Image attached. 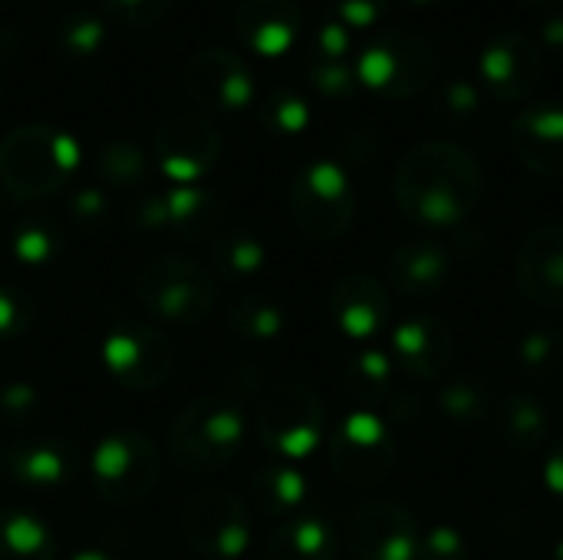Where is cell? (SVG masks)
<instances>
[{
  "label": "cell",
  "instance_id": "cell-32",
  "mask_svg": "<svg viewBox=\"0 0 563 560\" xmlns=\"http://www.w3.org/2000/svg\"><path fill=\"white\" fill-rule=\"evenodd\" d=\"M518 366L534 383H554L563 376V327L538 323L515 347Z\"/></svg>",
  "mask_w": 563,
  "mask_h": 560
},
{
  "label": "cell",
  "instance_id": "cell-12",
  "mask_svg": "<svg viewBox=\"0 0 563 560\" xmlns=\"http://www.w3.org/2000/svg\"><path fill=\"white\" fill-rule=\"evenodd\" d=\"M158 168L175 185H198L221 158L224 139L205 112H172L152 139Z\"/></svg>",
  "mask_w": 563,
  "mask_h": 560
},
{
  "label": "cell",
  "instance_id": "cell-31",
  "mask_svg": "<svg viewBox=\"0 0 563 560\" xmlns=\"http://www.w3.org/2000/svg\"><path fill=\"white\" fill-rule=\"evenodd\" d=\"M211 264H214L218 277L244 281V277H254L267 264V248H264V241L254 231L231 228V231L214 234V241H211Z\"/></svg>",
  "mask_w": 563,
  "mask_h": 560
},
{
  "label": "cell",
  "instance_id": "cell-5",
  "mask_svg": "<svg viewBox=\"0 0 563 560\" xmlns=\"http://www.w3.org/2000/svg\"><path fill=\"white\" fill-rule=\"evenodd\" d=\"M135 297L142 310L172 327H198L214 310L211 274L181 254H158L135 274Z\"/></svg>",
  "mask_w": 563,
  "mask_h": 560
},
{
  "label": "cell",
  "instance_id": "cell-17",
  "mask_svg": "<svg viewBox=\"0 0 563 560\" xmlns=\"http://www.w3.org/2000/svg\"><path fill=\"white\" fill-rule=\"evenodd\" d=\"M393 366H399L409 380L419 383H439L455 356V337L442 317L416 314L396 323L389 340Z\"/></svg>",
  "mask_w": 563,
  "mask_h": 560
},
{
  "label": "cell",
  "instance_id": "cell-7",
  "mask_svg": "<svg viewBox=\"0 0 563 560\" xmlns=\"http://www.w3.org/2000/svg\"><path fill=\"white\" fill-rule=\"evenodd\" d=\"M158 449L139 429L109 432L89 459V485L99 502L132 508L145 502L158 482Z\"/></svg>",
  "mask_w": 563,
  "mask_h": 560
},
{
  "label": "cell",
  "instance_id": "cell-56",
  "mask_svg": "<svg viewBox=\"0 0 563 560\" xmlns=\"http://www.w3.org/2000/svg\"><path fill=\"white\" fill-rule=\"evenodd\" d=\"M0 102H3V79H0Z\"/></svg>",
  "mask_w": 563,
  "mask_h": 560
},
{
  "label": "cell",
  "instance_id": "cell-33",
  "mask_svg": "<svg viewBox=\"0 0 563 560\" xmlns=\"http://www.w3.org/2000/svg\"><path fill=\"white\" fill-rule=\"evenodd\" d=\"M96 175L109 188H142L148 178V155L135 139H109L96 155Z\"/></svg>",
  "mask_w": 563,
  "mask_h": 560
},
{
  "label": "cell",
  "instance_id": "cell-25",
  "mask_svg": "<svg viewBox=\"0 0 563 560\" xmlns=\"http://www.w3.org/2000/svg\"><path fill=\"white\" fill-rule=\"evenodd\" d=\"M495 419H498V432L505 446L518 455L538 452L551 436V413L544 399L534 393H508L495 406Z\"/></svg>",
  "mask_w": 563,
  "mask_h": 560
},
{
  "label": "cell",
  "instance_id": "cell-36",
  "mask_svg": "<svg viewBox=\"0 0 563 560\" xmlns=\"http://www.w3.org/2000/svg\"><path fill=\"white\" fill-rule=\"evenodd\" d=\"M261 122L274 135H300L310 125V102L294 86H277L261 99Z\"/></svg>",
  "mask_w": 563,
  "mask_h": 560
},
{
  "label": "cell",
  "instance_id": "cell-19",
  "mask_svg": "<svg viewBox=\"0 0 563 560\" xmlns=\"http://www.w3.org/2000/svg\"><path fill=\"white\" fill-rule=\"evenodd\" d=\"M515 284L528 304L563 310V221L534 228L515 254Z\"/></svg>",
  "mask_w": 563,
  "mask_h": 560
},
{
  "label": "cell",
  "instance_id": "cell-39",
  "mask_svg": "<svg viewBox=\"0 0 563 560\" xmlns=\"http://www.w3.org/2000/svg\"><path fill=\"white\" fill-rule=\"evenodd\" d=\"M33 320H36L33 300L20 287L0 284V340L3 343L20 340L33 327Z\"/></svg>",
  "mask_w": 563,
  "mask_h": 560
},
{
  "label": "cell",
  "instance_id": "cell-51",
  "mask_svg": "<svg viewBox=\"0 0 563 560\" xmlns=\"http://www.w3.org/2000/svg\"><path fill=\"white\" fill-rule=\"evenodd\" d=\"M20 53V33L7 23H0V66L10 63Z\"/></svg>",
  "mask_w": 563,
  "mask_h": 560
},
{
  "label": "cell",
  "instance_id": "cell-45",
  "mask_svg": "<svg viewBox=\"0 0 563 560\" xmlns=\"http://www.w3.org/2000/svg\"><path fill=\"white\" fill-rule=\"evenodd\" d=\"M129 221L139 231H165V198L162 191H142L129 205Z\"/></svg>",
  "mask_w": 563,
  "mask_h": 560
},
{
  "label": "cell",
  "instance_id": "cell-16",
  "mask_svg": "<svg viewBox=\"0 0 563 560\" xmlns=\"http://www.w3.org/2000/svg\"><path fill=\"white\" fill-rule=\"evenodd\" d=\"M0 469L26 488H63L79 475L82 459L66 436H26L0 452Z\"/></svg>",
  "mask_w": 563,
  "mask_h": 560
},
{
  "label": "cell",
  "instance_id": "cell-27",
  "mask_svg": "<svg viewBox=\"0 0 563 560\" xmlns=\"http://www.w3.org/2000/svg\"><path fill=\"white\" fill-rule=\"evenodd\" d=\"M393 373V356L383 347H363L343 366V389L350 399L360 403V409H373L389 399Z\"/></svg>",
  "mask_w": 563,
  "mask_h": 560
},
{
  "label": "cell",
  "instance_id": "cell-23",
  "mask_svg": "<svg viewBox=\"0 0 563 560\" xmlns=\"http://www.w3.org/2000/svg\"><path fill=\"white\" fill-rule=\"evenodd\" d=\"M340 535L320 512H303L267 538V560H336Z\"/></svg>",
  "mask_w": 563,
  "mask_h": 560
},
{
  "label": "cell",
  "instance_id": "cell-38",
  "mask_svg": "<svg viewBox=\"0 0 563 560\" xmlns=\"http://www.w3.org/2000/svg\"><path fill=\"white\" fill-rule=\"evenodd\" d=\"M40 416V393L30 383H7L0 386V426L3 429H26Z\"/></svg>",
  "mask_w": 563,
  "mask_h": 560
},
{
  "label": "cell",
  "instance_id": "cell-49",
  "mask_svg": "<svg viewBox=\"0 0 563 560\" xmlns=\"http://www.w3.org/2000/svg\"><path fill=\"white\" fill-rule=\"evenodd\" d=\"M544 485L563 505V436L551 446V452L544 455Z\"/></svg>",
  "mask_w": 563,
  "mask_h": 560
},
{
  "label": "cell",
  "instance_id": "cell-35",
  "mask_svg": "<svg viewBox=\"0 0 563 560\" xmlns=\"http://www.w3.org/2000/svg\"><path fill=\"white\" fill-rule=\"evenodd\" d=\"M53 40H56L59 53H66V56H76V59L92 56L106 40V20L89 7H73L56 20Z\"/></svg>",
  "mask_w": 563,
  "mask_h": 560
},
{
  "label": "cell",
  "instance_id": "cell-26",
  "mask_svg": "<svg viewBox=\"0 0 563 560\" xmlns=\"http://www.w3.org/2000/svg\"><path fill=\"white\" fill-rule=\"evenodd\" d=\"M435 406H439L442 419L452 422L455 429H478L495 413V393H492V383L485 376L455 373V376L439 380Z\"/></svg>",
  "mask_w": 563,
  "mask_h": 560
},
{
  "label": "cell",
  "instance_id": "cell-13",
  "mask_svg": "<svg viewBox=\"0 0 563 560\" xmlns=\"http://www.w3.org/2000/svg\"><path fill=\"white\" fill-rule=\"evenodd\" d=\"M419 521L396 498H369L346 521V548L356 560H416Z\"/></svg>",
  "mask_w": 563,
  "mask_h": 560
},
{
  "label": "cell",
  "instance_id": "cell-54",
  "mask_svg": "<svg viewBox=\"0 0 563 560\" xmlns=\"http://www.w3.org/2000/svg\"><path fill=\"white\" fill-rule=\"evenodd\" d=\"M551 558L554 560H563V535L554 541V548H551Z\"/></svg>",
  "mask_w": 563,
  "mask_h": 560
},
{
  "label": "cell",
  "instance_id": "cell-6",
  "mask_svg": "<svg viewBox=\"0 0 563 560\" xmlns=\"http://www.w3.org/2000/svg\"><path fill=\"white\" fill-rule=\"evenodd\" d=\"M290 215L310 241H340L356 218V188L346 165L336 158L307 162L290 182Z\"/></svg>",
  "mask_w": 563,
  "mask_h": 560
},
{
  "label": "cell",
  "instance_id": "cell-28",
  "mask_svg": "<svg viewBox=\"0 0 563 560\" xmlns=\"http://www.w3.org/2000/svg\"><path fill=\"white\" fill-rule=\"evenodd\" d=\"M0 560H56L49 525L33 512L0 508Z\"/></svg>",
  "mask_w": 563,
  "mask_h": 560
},
{
  "label": "cell",
  "instance_id": "cell-18",
  "mask_svg": "<svg viewBox=\"0 0 563 560\" xmlns=\"http://www.w3.org/2000/svg\"><path fill=\"white\" fill-rule=\"evenodd\" d=\"M330 317L343 337H350L353 343H369L389 327L393 317L389 290L376 274L350 271L330 290Z\"/></svg>",
  "mask_w": 563,
  "mask_h": 560
},
{
  "label": "cell",
  "instance_id": "cell-24",
  "mask_svg": "<svg viewBox=\"0 0 563 560\" xmlns=\"http://www.w3.org/2000/svg\"><path fill=\"white\" fill-rule=\"evenodd\" d=\"M165 198V231H175L185 241H205L218 234L224 218V201L201 185H172Z\"/></svg>",
  "mask_w": 563,
  "mask_h": 560
},
{
  "label": "cell",
  "instance_id": "cell-22",
  "mask_svg": "<svg viewBox=\"0 0 563 560\" xmlns=\"http://www.w3.org/2000/svg\"><path fill=\"white\" fill-rule=\"evenodd\" d=\"M303 13L297 0H241L234 10L238 36L261 56H280L297 43Z\"/></svg>",
  "mask_w": 563,
  "mask_h": 560
},
{
  "label": "cell",
  "instance_id": "cell-1",
  "mask_svg": "<svg viewBox=\"0 0 563 560\" xmlns=\"http://www.w3.org/2000/svg\"><path fill=\"white\" fill-rule=\"evenodd\" d=\"M482 188L485 175L478 158L452 139L412 145L393 172L399 211L422 228H459L475 211Z\"/></svg>",
  "mask_w": 563,
  "mask_h": 560
},
{
  "label": "cell",
  "instance_id": "cell-46",
  "mask_svg": "<svg viewBox=\"0 0 563 560\" xmlns=\"http://www.w3.org/2000/svg\"><path fill=\"white\" fill-rule=\"evenodd\" d=\"M393 0H333V17H340L350 30L373 26Z\"/></svg>",
  "mask_w": 563,
  "mask_h": 560
},
{
  "label": "cell",
  "instance_id": "cell-9",
  "mask_svg": "<svg viewBox=\"0 0 563 560\" xmlns=\"http://www.w3.org/2000/svg\"><path fill=\"white\" fill-rule=\"evenodd\" d=\"M257 436L280 459H307L327 436V406L303 383H274L257 406Z\"/></svg>",
  "mask_w": 563,
  "mask_h": 560
},
{
  "label": "cell",
  "instance_id": "cell-11",
  "mask_svg": "<svg viewBox=\"0 0 563 560\" xmlns=\"http://www.w3.org/2000/svg\"><path fill=\"white\" fill-rule=\"evenodd\" d=\"M181 538L198 558H241L251 545V512L234 492L201 488L181 508Z\"/></svg>",
  "mask_w": 563,
  "mask_h": 560
},
{
  "label": "cell",
  "instance_id": "cell-40",
  "mask_svg": "<svg viewBox=\"0 0 563 560\" xmlns=\"http://www.w3.org/2000/svg\"><path fill=\"white\" fill-rule=\"evenodd\" d=\"M435 106H439V112H442L445 122L465 125L468 119H475V112H478V106H482V92H478V86L468 83V79H449V83H442Z\"/></svg>",
  "mask_w": 563,
  "mask_h": 560
},
{
  "label": "cell",
  "instance_id": "cell-10",
  "mask_svg": "<svg viewBox=\"0 0 563 560\" xmlns=\"http://www.w3.org/2000/svg\"><path fill=\"white\" fill-rule=\"evenodd\" d=\"M102 366L129 393H152L175 370L172 340L145 320H112L102 337Z\"/></svg>",
  "mask_w": 563,
  "mask_h": 560
},
{
  "label": "cell",
  "instance_id": "cell-29",
  "mask_svg": "<svg viewBox=\"0 0 563 560\" xmlns=\"http://www.w3.org/2000/svg\"><path fill=\"white\" fill-rule=\"evenodd\" d=\"M310 488H307V479L294 469V465H264L254 472L251 479V502L271 515V518H287V515H297L307 502Z\"/></svg>",
  "mask_w": 563,
  "mask_h": 560
},
{
  "label": "cell",
  "instance_id": "cell-30",
  "mask_svg": "<svg viewBox=\"0 0 563 560\" xmlns=\"http://www.w3.org/2000/svg\"><path fill=\"white\" fill-rule=\"evenodd\" d=\"M66 248L63 224L46 211L23 215L10 231V251L26 267H49Z\"/></svg>",
  "mask_w": 563,
  "mask_h": 560
},
{
  "label": "cell",
  "instance_id": "cell-41",
  "mask_svg": "<svg viewBox=\"0 0 563 560\" xmlns=\"http://www.w3.org/2000/svg\"><path fill=\"white\" fill-rule=\"evenodd\" d=\"M416 560H468V541L455 525H435L419 538Z\"/></svg>",
  "mask_w": 563,
  "mask_h": 560
},
{
  "label": "cell",
  "instance_id": "cell-48",
  "mask_svg": "<svg viewBox=\"0 0 563 560\" xmlns=\"http://www.w3.org/2000/svg\"><path fill=\"white\" fill-rule=\"evenodd\" d=\"M383 413L386 426H416L422 419V399L416 393H389Z\"/></svg>",
  "mask_w": 563,
  "mask_h": 560
},
{
  "label": "cell",
  "instance_id": "cell-53",
  "mask_svg": "<svg viewBox=\"0 0 563 560\" xmlns=\"http://www.w3.org/2000/svg\"><path fill=\"white\" fill-rule=\"evenodd\" d=\"M528 7H558V3H563V0H525Z\"/></svg>",
  "mask_w": 563,
  "mask_h": 560
},
{
  "label": "cell",
  "instance_id": "cell-2",
  "mask_svg": "<svg viewBox=\"0 0 563 560\" xmlns=\"http://www.w3.org/2000/svg\"><path fill=\"white\" fill-rule=\"evenodd\" d=\"M79 155V142L59 125H13L0 139V185L16 201H43L73 182Z\"/></svg>",
  "mask_w": 563,
  "mask_h": 560
},
{
  "label": "cell",
  "instance_id": "cell-8",
  "mask_svg": "<svg viewBox=\"0 0 563 560\" xmlns=\"http://www.w3.org/2000/svg\"><path fill=\"white\" fill-rule=\"evenodd\" d=\"M327 462L340 485L376 488L396 469V439L386 419L373 409H353L327 439Z\"/></svg>",
  "mask_w": 563,
  "mask_h": 560
},
{
  "label": "cell",
  "instance_id": "cell-3",
  "mask_svg": "<svg viewBox=\"0 0 563 560\" xmlns=\"http://www.w3.org/2000/svg\"><path fill=\"white\" fill-rule=\"evenodd\" d=\"M244 413L241 403L231 396H198L191 399L168 429V452L172 459L195 472H221L231 465L244 446Z\"/></svg>",
  "mask_w": 563,
  "mask_h": 560
},
{
  "label": "cell",
  "instance_id": "cell-20",
  "mask_svg": "<svg viewBox=\"0 0 563 560\" xmlns=\"http://www.w3.org/2000/svg\"><path fill=\"white\" fill-rule=\"evenodd\" d=\"M515 155L544 178H563V106L561 102H531L511 122Z\"/></svg>",
  "mask_w": 563,
  "mask_h": 560
},
{
  "label": "cell",
  "instance_id": "cell-43",
  "mask_svg": "<svg viewBox=\"0 0 563 560\" xmlns=\"http://www.w3.org/2000/svg\"><path fill=\"white\" fill-rule=\"evenodd\" d=\"M350 26L340 17H323L313 33V56L317 59H346L350 53Z\"/></svg>",
  "mask_w": 563,
  "mask_h": 560
},
{
  "label": "cell",
  "instance_id": "cell-52",
  "mask_svg": "<svg viewBox=\"0 0 563 560\" xmlns=\"http://www.w3.org/2000/svg\"><path fill=\"white\" fill-rule=\"evenodd\" d=\"M69 560H122V558H115V554H109V551H79V554H73Z\"/></svg>",
  "mask_w": 563,
  "mask_h": 560
},
{
  "label": "cell",
  "instance_id": "cell-55",
  "mask_svg": "<svg viewBox=\"0 0 563 560\" xmlns=\"http://www.w3.org/2000/svg\"><path fill=\"white\" fill-rule=\"evenodd\" d=\"M412 3H419V7H435V3H442V0H412Z\"/></svg>",
  "mask_w": 563,
  "mask_h": 560
},
{
  "label": "cell",
  "instance_id": "cell-37",
  "mask_svg": "<svg viewBox=\"0 0 563 560\" xmlns=\"http://www.w3.org/2000/svg\"><path fill=\"white\" fill-rule=\"evenodd\" d=\"M310 86L323 96V99H350L360 89L356 69L346 59H317L307 69Z\"/></svg>",
  "mask_w": 563,
  "mask_h": 560
},
{
  "label": "cell",
  "instance_id": "cell-21",
  "mask_svg": "<svg viewBox=\"0 0 563 560\" xmlns=\"http://www.w3.org/2000/svg\"><path fill=\"white\" fill-rule=\"evenodd\" d=\"M452 277L449 248L435 238H409L389 254V281L409 300H432Z\"/></svg>",
  "mask_w": 563,
  "mask_h": 560
},
{
  "label": "cell",
  "instance_id": "cell-34",
  "mask_svg": "<svg viewBox=\"0 0 563 560\" xmlns=\"http://www.w3.org/2000/svg\"><path fill=\"white\" fill-rule=\"evenodd\" d=\"M284 323H287L284 307L267 294H247L228 310L231 333H238L241 340H251V343H267V340L280 337Z\"/></svg>",
  "mask_w": 563,
  "mask_h": 560
},
{
  "label": "cell",
  "instance_id": "cell-50",
  "mask_svg": "<svg viewBox=\"0 0 563 560\" xmlns=\"http://www.w3.org/2000/svg\"><path fill=\"white\" fill-rule=\"evenodd\" d=\"M541 40L551 46V50H563V13H554L541 23Z\"/></svg>",
  "mask_w": 563,
  "mask_h": 560
},
{
  "label": "cell",
  "instance_id": "cell-15",
  "mask_svg": "<svg viewBox=\"0 0 563 560\" xmlns=\"http://www.w3.org/2000/svg\"><path fill=\"white\" fill-rule=\"evenodd\" d=\"M185 92L211 112H234L254 99V73L244 56L228 46H201L181 69Z\"/></svg>",
  "mask_w": 563,
  "mask_h": 560
},
{
  "label": "cell",
  "instance_id": "cell-42",
  "mask_svg": "<svg viewBox=\"0 0 563 560\" xmlns=\"http://www.w3.org/2000/svg\"><path fill=\"white\" fill-rule=\"evenodd\" d=\"M106 13L125 26H152L162 23L172 10V0H102Z\"/></svg>",
  "mask_w": 563,
  "mask_h": 560
},
{
  "label": "cell",
  "instance_id": "cell-4",
  "mask_svg": "<svg viewBox=\"0 0 563 560\" xmlns=\"http://www.w3.org/2000/svg\"><path fill=\"white\" fill-rule=\"evenodd\" d=\"M353 69L363 89L402 102L422 96L435 83L439 53L422 33L406 26H389L363 43Z\"/></svg>",
  "mask_w": 563,
  "mask_h": 560
},
{
  "label": "cell",
  "instance_id": "cell-47",
  "mask_svg": "<svg viewBox=\"0 0 563 560\" xmlns=\"http://www.w3.org/2000/svg\"><path fill=\"white\" fill-rule=\"evenodd\" d=\"M376 152H379V139H376L369 129L346 132V135H343V142H340V155H343V162H350V165H356V168L369 165V162L376 158Z\"/></svg>",
  "mask_w": 563,
  "mask_h": 560
},
{
  "label": "cell",
  "instance_id": "cell-14",
  "mask_svg": "<svg viewBox=\"0 0 563 560\" xmlns=\"http://www.w3.org/2000/svg\"><path fill=\"white\" fill-rule=\"evenodd\" d=\"M478 76L495 102H521L544 79V50L521 30H501L478 53Z\"/></svg>",
  "mask_w": 563,
  "mask_h": 560
},
{
  "label": "cell",
  "instance_id": "cell-44",
  "mask_svg": "<svg viewBox=\"0 0 563 560\" xmlns=\"http://www.w3.org/2000/svg\"><path fill=\"white\" fill-rule=\"evenodd\" d=\"M69 215H73V221L79 224V228H99V224H106L109 221V198H106V191L102 188H79V191H73V198H69Z\"/></svg>",
  "mask_w": 563,
  "mask_h": 560
}]
</instances>
